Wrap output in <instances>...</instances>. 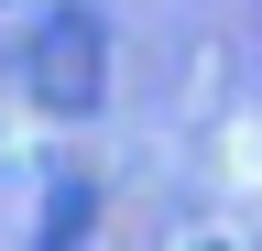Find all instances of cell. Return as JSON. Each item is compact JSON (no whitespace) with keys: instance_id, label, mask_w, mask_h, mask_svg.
I'll use <instances>...</instances> for the list:
<instances>
[{"instance_id":"1","label":"cell","mask_w":262,"mask_h":251,"mask_svg":"<svg viewBox=\"0 0 262 251\" xmlns=\"http://www.w3.org/2000/svg\"><path fill=\"white\" fill-rule=\"evenodd\" d=\"M22 87H33V109L88 120L98 99H110V22H98L88 0H66L55 22H33V44H22Z\"/></svg>"},{"instance_id":"2","label":"cell","mask_w":262,"mask_h":251,"mask_svg":"<svg viewBox=\"0 0 262 251\" xmlns=\"http://www.w3.org/2000/svg\"><path fill=\"white\" fill-rule=\"evenodd\" d=\"M88 218H98V186H88V175H77V164H66V175H55V186H44V240H55V251H66V240H77V230H88Z\"/></svg>"}]
</instances>
